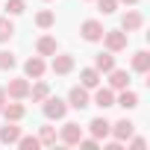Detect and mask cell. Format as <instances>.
<instances>
[{
	"instance_id": "4dcf8cb0",
	"label": "cell",
	"mask_w": 150,
	"mask_h": 150,
	"mask_svg": "<svg viewBox=\"0 0 150 150\" xmlns=\"http://www.w3.org/2000/svg\"><path fill=\"white\" fill-rule=\"evenodd\" d=\"M124 3H138V0H124Z\"/></svg>"
},
{
	"instance_id": "30bf717a",
	"label": "cell",
	"mask_w": 150,
	"mask_h": 150,
	"mask_svg": "<svg viewBox=\"0 0 150 150\" xmlns=\"http://www.w3.org/2000/svg\"><path fill=\"white\" fill-rule=\"evenodd\" d=\"M88 127H91V135H94V138H106V135H109V129H112V124H109L106 118H94Z\"/></svg>"
},
{
	"instance_id": "484cf974",
	"label": "cell",
	"mask_w": 150,
	"mask_h": 150,
	"mask_svg": "<svg viewBox=\"0 0 150 150\" xmlns=\"http://www.w3.org/2000/svg\"><path fill=\"white\" fill-rule=\"evenodd\" d=\"M53 21H56V18H53V12H38V18H35V24H38V27H44V30H47V27H53Z\"/></svg>"
},
{
	"instance_id": "ac0fdd59",
	"label": "cell",
	"mask_w": 150,
	"mask_h": 150,
	"mask_svg": "<svg viewBox=\"0 0 150 150\" xmlns=\"http://www.w3.org/2000/svg\"><path fill=\"white\" fill-rule=\"evenodd\" d=\"M0 112L6 115V121H21V118H24V106H21V103H9V106H3Z\"/></svg>"
},
{
	"instance_id": "3957f363",
	"label": "cell",
	"mask_w": 150,
	"mask_h": 150,
	"mask_svg": "<svg viewBox=\"0 0 150 150\" xmlns=\"http://www.w3.org/2000/svg\"><path fill=\"white\" fill-rule=\"evenodd\" d=\"M80 33H83V38H86V41H97V38H103V33H106V30H103V24H100V21H86V24L80 27Z\"/></svg>"
},
{
	"instance_id": "7a4b0ae2",
	"label": "cell",
	"mask_w": 150,
	"mask_h": 150,
	"mask_svg": "<svg viewBox=\"0 0 150 150\" xmlns=\"http://www.w3.org/2000/svg\"><path fill=\"white\" fill-rule=\"evenodd\" d=\"M103 41H106L109 53H118V50L127 47V33H121V30H106V33H103Z\"/></svg>"
},
{
	"instance_id": "6da1fadb",
	"label": "cell",
	"mask_w": 150,
	"mask_h": 150,
	"mask_svg": "<svg viewBox=\"0 0 150 150\" xmlns=\"http://www.w3.org/2000/svg\"><path fill=\"white\" fill-rule=\"evenodd\" d=\"M65 112H68V106H65V100H59V97H44V115L50 118V121H59V118H65Z\"/></svg>"
},
{
	"instance_id": "8fae6325",
	"label": "cell",
	"mask_w": 150,
	"mask_h": 150,
	"mask_svg": "<svg viewBox=\"0 0 150 150\" xmlns=\"http://www.w3.org/2000/svg\"><path fill=\"white\" fill-rule=\"evenodd\" d=\"M109 74H112V80H109V83H112V88L124 91V88L129 86V74H127V71H118V68H112Z\"/></svg>"
},
{
	"instance_id": "4fadbf2b",
	"label": "cell",
	"mask_w": 150,
	"mask_h": 150,
	"mask_svg": "<svg viewBox=\"0 0 150 150\" xmlns=\"http://www.w3.org/2000/svg\"><path fill=\"white\" fill-rule=\"evenodd\" d=\"M147 68H150V53H147V50H138V53L132 56V71L147 74Z\"/></svg>"
},
{
	"instance_id": "d6986e66",
	"label": "cell",
	"mask_w": 150,
	"mask_h": 150,
	"mask_svg": "<svg viewBox=\"0 0 150 150\" xmlns=\"http://www.w3.org/2000/svg\"><path fill=\"white\" fill-rule=\"evenodd\" d=\"M115 103H118V106H124V109H135V106H138V94H135V91H127V88H124V94H121V97H118Z\"/></svg>"
},
{
	"instance_id": "8992f818",
	"label": "cell",
	"mask_w": 150,
	"mask_h": 150,
	"mask_svg": "<svg viewBox=\"0 0 150 150\" xmlns=\"http://www.w3.org/2000/svg\"><path fill=\"white\" fill-rule=\"evenodd\" d=\"M109 132L115 135V141H124V138H129V135H132V121L121 118L118 124H112V129H109Z\"/></svg>"
},
{
	"instance_id": "52a82bcc",
	"label": "cell",
	"mask_w": 150,
	"mask_h": 150,
	"mask_svg": "<svg viewBox=\"0 0 150 150\" xmlns=\"http://www.w3.org/2000/svg\"><path fill=\"white\" fill-rule=\"evenodd\" d=\"M80 138H83L80 124H65V127H62V141H65V144H80Z\"/></svg>"
},
{
	"instance_id": "5b68a950",
	"label": "cell",
	"mask_w": 150,
	"mask_h": 150,
	"mask_svg": "<svg viewBox=\"0 0 150 150\" xmlns=\"http://www.w3.org/2000/svg\"><path fill=\"white\" fill-rule=\"evenodd\" d=\"M6 94L12 100H24V97H30V83L27 80H12L9 88H6Z\"/></svg>"
},
{
	"instance_id": "7402d4cb",
	"label": "cell",
	"mask_w": 150,
	"mask_h": 150,
	"mask_svg": "<svg viewBox=\"0 0 150 150\" xmlns=\"http://www.w3.org/2000/svg\"><path fill=\"white\" fill-rule=\"evenodd\" d=\"M47 94H50V88H47L44 83H38V86H33V88H30V97H33V100H44Z\"/></svg>"
},
{
	"instance_id": "d4e9b609",
	"label": "cell",
	"mask_w": 150,
	"mask_h": 150,
	"mask_svg": "<svg viewBox=\"0 0 150 150\" xmlns=\"http://www.w3.org/2000/svg\"><path fill=\"white\" fill-rule=\"evenodd\" d=\"M97 9H100L103 15H112V12L118 9V0H97Z\"/></svg>"
},
{
	"instance_id": "44dd1931",
	"label": "cell",
	"mask_w": 150,
	"mask_h": 150,
	"mask_svg": "<svg viewBox=\"0 0 150 150\" xmlns=\"http://www.w3.org/2000/svg\"><path fill=\"white\" fill-rule=\"evenodd\" d=\"M12 33H15L12 21H9V18H0V41H6V38H12Z\"/></svg>"
},
{
	"instance_id": "9a60e30c",
	"label": "cell",
	"mask_w": 150,
	"mask_h": 150,
	"mask_svg": "<svg viewBox=\"0 0 150 150\" xmlns=\"http://www.w3.org/2000/svg\"><path fill=\"white\" fill-rule=\"evenodd\" d=\"M141 24H144V18H141L138 12H127V15H124V21H121V27H124L127 33H132V30H138Z\"/></svg>"
},
{
	"instance_id": "5bb4252c",
	"label": "cell",
	"mask_w": 150,
	"mask_h": 150,
	"mask_svg": "<svg viewBox=\"0 0 150 150\" xmlns=\"http://www.w3.org/2000/svg\"><path fill=\"white\" fill-rule=\"evenodd\" d=\"M94 103H97L100 109H109V106H115V94H112V88H97V94H94Z\"/></svg>"
},
{
	"instance_id": "f546056e",
	"label": "cell",
	"mask_w": 150,
	"mask_h": 150,
	"mask_svg": "<svg viewBox=\"0 0 150 150\" xmlns=\"http://www.w3.org/2000/svg\"><path fill=\"white\" fill-rule=\"evenodd\" d=\"M3 106H6V91L0 88V109H3Z\"/></svg>"
},
{
	"instance_id": "603a6c76",
	"label": "cell",
	"mask_w": 150,
	"mask_h": 150,
	"mask_svg": "<svg viewBox=\"0 0 150 150\" xmlns=\"http://www.w3.org/2000/svg\"><path fill=\"white\" fill-rule=\"evenodd\" d=\"M53 141H56V129H53V127H41L38 144H53Z\"/></svg>"
},
{
	"instance_id": "277c9868",
	"label": "cell",
	"mask_w": 150,
	"mask_h": 150,
	"mask_svg": "<svg viewBox=\"0 0 150 150\" xmlns=\"http://www.w3.org/2000/svg\"><path fill=\"white\" fill-rule=\"evenodd\" d=\"M68 103H71L74 109H86V106H88V88L74 86V88H71V94H68Z\"/></svg>"
},
{
	"instance_id": "ffe728a7",
	"label": "cell",
	"mask_w": 150,
	"mask_h": 150,
	"mask_svg": "<svg viewBox=\"0 0 150 150\" xmlns=\"http://www.w3.org/2000/svg\"><path fill=\"white\" fill-rule=\"evenodd\" d=\"M71 68H74V59H71V56H56V59H53V71H56V74H68Z\"/></svg>"
},
{
	"instance_id": "ba28073f",
	"label": "cell",
	"mask_w": 150,
	"mask_h": 150,
	"mask_svg": "<svg viewBox=\"0 0 150 150\" xmlns=\"http://www.w3.org/2000/svg\"><path fill=\"white\" fill-rule=\"evenodd\" d=\"M80 83H83V88H97L100 86V71L97 68H86L80 74Z\"/></svg>"
},
{
	"instance_id": "cb8c5ba5",
	"label": "cell",
	"mask_w": 150,
	"mask_h": 150,
	"mask_svg": "<svg viewBox=\"0 0 150 150\" xmlns=\"http://www.w3.org/2000/svg\"><path fill=\"white\" fill-rule=\"evenodd\" d=\"M9 68H15V56L9 50H0V71H9Z\"/></svg>"
},
{
	"instance_id": "4316f807",
	"label": "cell",
	"mask_w": 150,
	"mask_h": 150,
	"mask_svg": "<svg viewBox=\"0 0 150 150\" xmlns=\"http://www.w3.org/2000/svg\"><path fill=\"white\" fill-rule=\"evenodd\" d=\"M18 144H21V150H35V147H38V138L24 135V138H18Z\"/></svg>"
},
{
	"instance_id": "2e32d148",
	"label": "cell",
	"mask_w": 150,
	"mask_h": 150,
	"mask_svg": "<svg viewBox=\"0 0 150 150\" xmlns=\"http://www.w3.org/2000/svg\"><path fill=\"white\" fill-rule=\"evenodd\" d=\"M35 50H38L41 56H56V38H50V35H44V38H38V44H35Z\"/></svg>"
},
{
	"instance_id": "f1b7e54d",
	"label": "cell",
	"mask_w": 150,
	"mask_h": 150,
	"mask_svg": "<svg viewBox=\"0 0 150 150\" xmlns=\"http://www.w3.org/2000/svg\"><path fill=\"white\" fill-rule=\"evenodd\" d=\"M80 144L88 147V150H94V147H97V138H80Z\"/></svg>"
},
{
	"instance_id": "e0dca14e",
	"label": "cell",
	"mask_w": 150,
	"mask_h": 150,
	"mask_svg": "<svg viewBox=\"0 0 150 150\" xmlns=\"http://www.w3.org/2000/svg\"><path fill=\"white\" fill-rule=\"evenodd\" d=\"M94 68H97L100 74H109V71L115 68V56H112V53H100V56L94 59Z\"/></svg>"
},
{
	"instance_id": "7c38bea8",
	"label": "cell",
	"mask_w": 150,
	"mask_h": 150,
	"mask_svg": "<svg viewBox=\"0 0 150 150\" xmlns=\"http://www.w3.org/2000/svg\"><path fill=\"white\" fill-rule=\"evenodd\" d=\"M24 71H27V77H33V80H38L41 74H44V62H41L38 56H33V59H27V65H24Z\"/></svg>"
},
{
	"instance_id": "9c48e42d",
	"label": "cell",
	"mask_w": 150,
	"mask_h": 150,
	"mask_svg": "<svg viewBox=\"0 0 150 150\" xmlns=\"http://www.w3.org/2000/svg\"><path fill=\"white\" fill-rule=\"evenodd\" d=\"M18 138H21V127H15V124H6L0 129V141L3 144H18Z\"/></svg>"
},
{
	"instance_id": "83f0119b",
	"label": "cell",
	"mask_w": 150,
	"mask_h": 150,
	"mask_svg": "<svg viewBox=\"0 0 150 150\" xmlns=\"http://www.w3.org/2000/svg\"><path fill=\"white\" fill-rule=\"evenodd\" d=\"M6 12H9V15H21V12H24V0H9V3H6Z\"/></svg>"
}]
</instances>
